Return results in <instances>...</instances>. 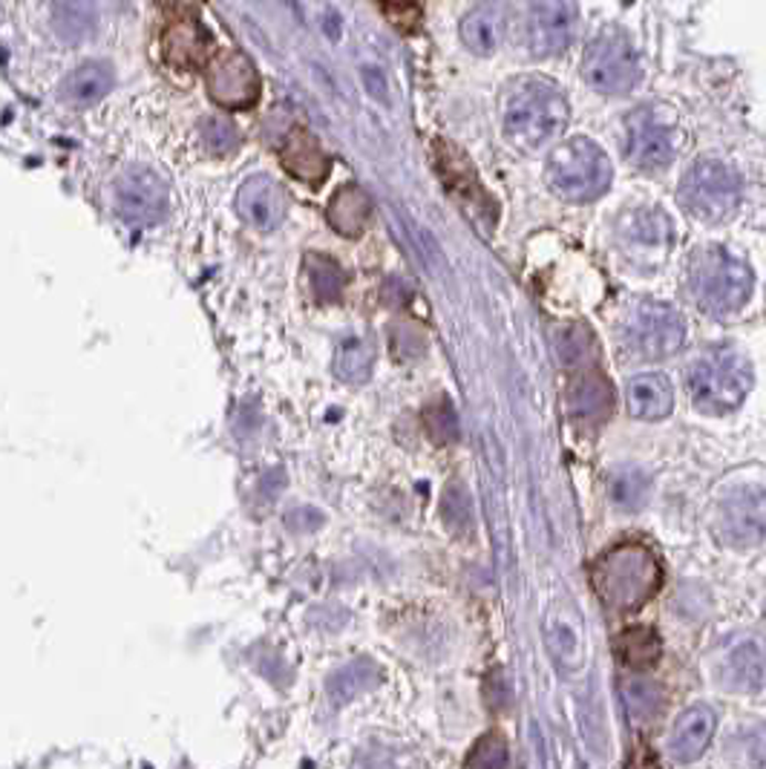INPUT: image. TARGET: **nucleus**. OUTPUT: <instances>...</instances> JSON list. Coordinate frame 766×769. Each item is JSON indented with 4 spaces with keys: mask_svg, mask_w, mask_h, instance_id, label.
Wrapping results in <instances>:
<instances>
[{
    "mask_svg": "<svg viewBox=\"0 0 766 769\" xmlns=\"http://www.w3.org/2000/svg\"><path fill=\"white\" fill-rule=\"evenodd\" d=\"M303 268H306L308 283H312V292L317 294V301H340V294H344V268H340L332 256L308 254Z\"/></svg>",
    "mask_w": 766,
    "mask_h": 769,
    "instance_id": "obj_28",
    "label": "nucleus"
},
{
    "mask_svg": "<svg viewBox=\"0 0 766 769\" xmlns=\"http://www.w3.org/2000/svg\"><path fill=\"white\" fill-rule=\"evenodd\" d=\"M441 507H444L441 516H444L447 528L459 536H470V528H473V519H470V498L468 493L461 491L459 484H450V487H447Z\"/></svg>",
    "mask_w": 766,
    "mask_h": 769,
    "instance_id": "obj_34",
    "label": "nucleus"
},
{
    "mask_svg": "<svg viewBox=\"0 0 766 769\" xmlns=\"http://www.w3.org/2000/svg\"><path fill=\"white\" fill-rule=\"evenodd\" d=\"M622 697H626L628 712L640 720L657 718L665 704L663 686L651 677H640V674H631L622 681Z\"/></svg>",
    "mask_w": 766,
    "mask_h": 769,
    "instance_id": "obj_27",
    "label": "nucleus"
},
{
    "mask_svg": "<svg viewBox=\"0 0 766 769\" xmlns=\"http://www.w3.org/2000/svg\"><path fill=\"white\" fill-rule=\"evenodd\" d=\"M364 84H366V89H369V93L378 98V102H389L387 78H384V73H380V70H375V66H364Z\"/></svg>",
    "mask_w": 766,
    "mask_h": 769,
    "instance_id": "obj_42",
    "label": "nucleus"
},
{
    "mask_svg": "<svg viewBox=\"0 0 766 769\" xmlns=\"http://www.w3.org/2000/svg\"><path fill=\"white\" fill-rule=\"evenodd\" d=\"M372 364H375L372 346L364 344V340H355V337H351V340H344L340 349H337L335 369L344 381L349 383L366 381L369 372H372Z\"/></svg>",
    "mask_w": 766,
    "mask_h": 769,
    "instance_id": "obj_32",
    "label": "nucleus"
},
{
    "mask_svg": "<svg viewBox=\"0 0 766 769\" xmlns=\"http://www.w3.org/2000/svg\"><path fill=\"white\" fill-rule=\"evenodd\" d=\"M52 27L64 41H84L95 30V9L90 3H55L52 7Z\"/></svg>",
    "mask_w": 766,
    "mask_h": 769,
    "instance_id": "obj_29",
    "label": "nucleus"
},
{
    "mask_svg": "<svg viewBox=\"0 0 766 769\" xmlns=\"http://www.w3.org/2000/svg\"><path fill=\"white\" fill-rule=\"evenodd\" d=\"M721 534L737 548H749L766 539V491L746 484L737 487L721 505Z\"/></svg>",
    "mask_w": 766,
    "mask_h": 769,
    "instance_id": "obj_14",
    "label": "nucleus"
},
{
    "mask_svg": "<svg viewBox=\"0 0 766 769\" xmlns=\"http://www.w3.org/2000/svg\"><path fill=\"white\" fill-rule=\"evenodd\" d=\"M423 421H427V430H430V435L436 441L459 439V415H455L453 403L447 401V398H438L432 407H427Z\"/></svg>",
    "mask_w": 766,
    "mask_h": 769,
    "instance_id": "obj_36",
    "label": "nucleus"
},
{
    "mask_svg": "<svg viewBox=\"0 0 766 769\" xmlns=\"http://www.w3.org/2000/svg\"><path fill=\"white\" fill-rule=\"evenodd\" d=\"M730 752L741 769H766V726H741V729L732 735Z\"/></svg>",
    "mask_w": 766,
    "mask_h": 769,
    "instance_id": "obj_30",
    "label": "nucleus"
},
{
    "mask_svg": "<svg viewBox=\"0 0 766 769\" xmlns=\"http://www.w3.org/2000/svg\"><path fill=\"white\" fill-rule=\"evenodd\" d=\"M626 156L642 170L665 168L674 156V133L651 107H640L628 118Z\"/></svg>",
    "mask_w": 766,
    "mask_h": 769,
    "instance_id": "obj_13",
    "label": "nucleus"
},
{
    "mask_svg": "<svg viewBox=\"0 0 766 769\" xmlns=\"http://www.w3.org/2000/svg\"><path fill=\"white\" fill-rule=\"evenodd\" d=\"M468 769H507V740L499 733L479 738L468 755Z\"/></svg>",
    "mask_w": 766,
    "mask_h": 769,
    "instance_id": "obj_33",
    "label": "nucleus"
},
{
    "mask_svg": "<svg viewBox=\"0 0 766 769\" xmlns=\"http://www.w3.org/2000/svg\"><path fill=\"white\" fill-rule=\"evenodd\" d=\"M628 410L640 421H663L674 410V389L665 375H637L628 381Z\"/></svg>",
    "mask_w": 766,
    "mask_h": 769,
    "instance_id": "obj_19",
    "label": "nucleus"
},
{
    "mask_svg": "<svg viewBox=\"0 0 766 769\" xmlns=\"http://www.w3.org/2000/svg\"><path fill=\"white\" fill-rule=\"evenodd\" d=\"M280 159H283V168L300 182L321 185L328 177V156L323 154L321 141L303 127L288 133V139L280 147Z\"/></svg>",
    "mask_w": 766,
    "mask_h": 769,
    "instance_id": "obj_18",
    "label": "nucleus"
},
{
    "mask_svg": "<svg viewBox=\"0 0 766 769\" xmlns=\"http://www.w3.org/2000/svg\"><path fill=\"white\" fill-rule=\"evenodd\" d=\"M369 213H372V202H369L364 188L360 185H344V188H337L335 197L328 199L326 220L337 234L358 236L369 222Z\"/></svg>",
    "mask_w": 766,
    "mask_h": 769,
    "instance_id": "obj_22",
    "label": "nucleus"
},
{
    "mask_svg": "<svg viewBox=\"0 0 766 769\" xmlns=\"http://www.w3.org/2000/svg\"><path fill=\"white\" fill-rule=\"evenodd\" d=\"M389 18L395 21V27L403 32H412L421 23V9L418 7H384Z\"/></svg>",
    "mask_w": 766,
    "mask_h": 769,
    "instance_id": "obj_41",
    "label": "nucleus"
},
{
    "mask_svg": "<svg viewBox=\"0 0 766 769\" xmlns=\"http://www.w3.org/2000/svg\"><path fill=\"white\" fill-rule=\"evenodd\" d=\"M583 73L594 89L606 96H622L640 81V59L622 32H599L585 52Z\"/></svg>",
    "mask_w": 766,
    "mask_h": 769,
    "instance_id": "obj_8",
    "label": "nucleus"
},
{
    "mask_svg": "<svg viewBox=\"0 0 766 769\" xmlns=\"http://www.w3.org/2000/svg\"><path fill=\"white\" fill-rule=\"evenodd\" d=\"M461 41L475 55H493L502 41V9L490 7V3L470 9L461 21Z\"/></svg>",
    "mask_w": 766,
    "mask_h": 769,
    "instance_id": "obj_25",
    "label": "nucleus"
},
{
    "mask_svg": "<svg viewBox=\"0 0 766 769\" xmlns=\"http://www.w3.org/2000/svg\"><path fill=\"white\" fill-rule=\"evenodd\" d=\"M285 525L292 530H297V534H314V530L323 525V513L308 505L292 507V510L285 513Z\"/></svg>",
    "mask_w": 766,
    "mask_h": 769,
    "instance_id": "obj_39",
    "label": "nucleus"
},
{
    "mask_svg": "<svg viewBox=\"0 0 766 769\" xmlns=\"http://www.w3.org/2000/svg\"><path fill=\"white\" fill-rule=\"evenodd\" d=\"M547 179L559 197L574 199V202H591L608 191L611 161L602 154V147L594 145L588 136H574L550 154Z\"/></svg>",
    "mask_w": 766,
    "mask_h": 769,
    "instance_id": "obj_5",
    "label": "nucleus"
},
{
    "mask_svg": "<svg viewBox=\"0 0 766 769\" xmlns=\"http://www.w3.org/2000/svg\"><path fill=\"white\" fill-rule=\"evenodd\" d=\"M628 769H660V761L649 747H637V752L628 758Z\"/></svg>",
    "mask_w": 766,
    "mask_h": 769,
    "instance_id": "obj_43",
    "label": "nucleus"
},
{
    "mask_svg": "<svg viewBox=\"0 0 766 769\" xmlns=\"http://www.w3.org/2000/svg\"><path fill=\"white\" fill-rule=\"evenodd\" d=\"M204 32L199 21L190 12H182L179 18L168 21L161 30V55L176 70H197L204 61Z\"/></svg>",
    "mask_w": 766,
    "mask_h": 769,
    "instance_id": "obj_17",
    "label": "nucleus"
},
{
    "mask_svg": "<svg viewBox=\"0 0 766 769\" xmlns=\"http://www.w3.org/2000/svg\"><path fill=\"white\" fill-rule=\"evenodd\" d=\"M599 600L613 611H634L663 586V568L654 550L640 542L617 545L594 568Z\"/></svg>",
    "mask_w": 766,
    "mask_h": 769,
    "instance_id": "obj_2",
    "label": "nucleus"
},
{
    "mask_svg": "<svg viewBox=\"0 0 766 769\" xmlns=\"http://www.w3.org/2000/svg\"><path fill=\"white\" fill-rule=\"evenodd\" d=\"M694 301L709 315H730L749 301L752 272L744 260L723 249H706L692 260L689 272Z\"/></svg>",
    "mask_w": 766,
    "mask_h": 769,
    "instance_id": "obj_4",
    "label": "nucleus"
},
{
    "mask_svg": "<svg viewBox=\"0 0 766 769\" xmlns=\"http://www.w3.org/2000/svg\"><path fill=\"white\" fill-rule=\"evenodd\" d=\"M208 93L217 104L228 110H242L256 102L260 93V75L254 70V61L240 50L222 52L213 64L208 66Z\"/></svg>",
    "mask_w": 766,
    "mask_h": 769,
    "instance_id": "obj_12",
    "label": "nucleus"
},
{
    "mask_svg": "<svg viewBox=\"0 0 766 769\" xmlns=\"http://www.w3.org/2000/svg\"><path fill=\"white\" fill-rule=\"evenodd\" d=\"M109 87H113V70L102 61H93V64L75 66L73 73L61 81L59 93L64 102L90 104L107 96Z\"/></svg>",
    "mask_w": 766,
    "mask_h": 769,
    "instance_id": "obj_24",
    "label": "nucleus"
},
{
    "mask_svg": "<svg viewBox=\"0 0 766 769\" xmlns=\"http://www.w3.org/2000/svg\"><path fill=\"white\" fill-rule=\"evenodd\" d=\"M715 712L709 706H692L678 718L672 729V755L680 763L697 761L706 752L709 740L715 735Z\"/></svg>",
    "mask_w": 766,
    "mask_h": 769,
    "instance_id": "obj_20",
    "label": "nucleus"
},
{
    "mask_svg": "<svg viewBox=\"0 0 766 769\" xmlns=\"http://www.w3.org/2000/svg\"><path fill=\"white\" fill-rule=\"evenodd\" d=\"M611 502L620 510H640L649 498V478L637 467H620L608 484Z\"/></svg>",
    "mask_w": 766,
    "mask_h": 769,
    "instance_id": "obj_31",
    "label": "nucleus"
},
{
    "mask_svg": "<svg viewBox=\"0 0 766 769\" xmlns=\"http://www.w3.org/2000/svg\"><path fill=\"white\" fill-rule=\"evenodd\" d=\"M680 202L701 220H726L741 202V177L721 159H697L680 182Z\"/></svg>",
    "mask_w": 766,
    "mask_h": 769,
    "instance_id": "obj_7",
    "label": "nucleus"
},
{
    "mask_svg": "<svg viewBox=\"0 0 766 769\" xmlns=\"http://www.w3.org/2000/svg\"><path fill=\"white\" fill-rule=\"evenodd\" d=\"M116 211L136 228H150L168 211V188L150 168H127L113 188Z\"/></svg>",
    "mask_w": 766,
    "mask_h": 769,
    "instance_id": "obj_11",
    "label": "nucleus"
},
{
    "mask_svg": "<svg viewBox=\"0 0 766 769\" xmlns=\"http://www.w3.org/2000/svg\"><path fill=\"white\" fill-rule=\"evenodd\" d=\"M683 337H686L683 317L665 303H642L628 323V340L642 358H669L683 346Z\"/></svg>",
    "mask_w": 766,
    "mask_h": 769,
    "instance_id": "obj_10",
    "label": "nucleus"
},
{
    "mask_svg": "<svg viewBox=\"0 0 766 769\" xmlns=\"http://www.w3.org/2000/svg\"><path fill=\"white\" fill-rule=\"evenodd\" d=\"M380 683V668L375 666L372 660L358 657L351 660V663H346V666L337 668L332 677L326 681V695L332 697V704L344 706L349 704V700H355L358 695H364V692L375 689Z\"/></svg>",
    "mask_w": 766,
    "mask_h": 769,
    "instance_id": "obj_23",
    "label": "nucleus"
},
{
    "mask_svg": "<svg viewBox=\"0 0 766 769\" xmlns=\"http://www.w3.org/2000/svg\"><path fill=\"white\" fill-rule=\"evenodd\" d=\"M392 344H395V355H401V358H412V355L423 352L421 335H418L412 326H407V323L392 326Z\"/></svg>",
    "mask_w": 766,
    "mask_h": 769,
    "instance_id": "obj_38",
    "label": "nucleus"
},
{
    "mask_svg": "<svg viewBox=\"0 0 766 769\" xmlns=\"http://www.w3.org/2000/svg\"><path fill=\"white\" fill-rule=\"evenodd\" d=\"M726 677L735 689L758 692L766 683V643L760 638H744L732 645L726 657Z\"/></svg>",
    "mask_w": 766,
    "mask_h": 769,
    "instance_id": "obj_21",
    "label": "nucleus"
},
{
    "mask_svg": "<svg viewBox=\"0 0 766 769\" xmlns=\"http://www.w3.org/2000/svg\"><path fill=\"white\" fill-rule=\"evenodd\" d=\"M484 697H487V706L493 712H504L513 700V686L507 681V674L502 668H493L484 681Z\"/></svg>",
    "mask_w": 766,
    "mask_h": 769,
    "instance_id": "obj_37",
    "label": "nucleus"
},
{
    "mask_svg": "<svg viewBox=\"0 0 766 769\" xmlns=\"http://www.w3.org/2000/svg\"><path fill=\"white\" fill-rule=\"evenodd\" d=\"M504 133L513 145L533 150L556 139L568 125V102L554 81L539 75L516 78L504 89Z\"/></svg>",
    "mask_w": 766,
    "mask_h": 769,
    "instance_id": "obj_1",
    "label": "nucleus"
},
{
    "mask_svg": "<svg viewBox=\"0 0 766 769\" xmlns=\"http://www.w3.org/2000/svg\"><path fill=\"white\" fill-rule=\"evenodd\" d=\"M617 649V657L626 663L628 668H649L660 660L663 652V643H660V634L654 629H646V625H634V629H626L613 643Z\"/></svg>",
    "mask_w": 766,
    "mask_h": 769,
    "instance_id": "obj_26",
    "label": "nucleus"
},
{
    "mask_svg": "<svg viewBox=\"0 0 766 769\" xmlns=\"http://www.w3.org/2000/svg\"><path fill=\"white\" fill-rule=\"evenodd\" d=\"M752 387L749 360L735 349H715L689 369V392L706 415H726L744 403Z\"/></svg>",
    "mask_w": 766,
    "mask_h": 769,
    "instance_id": "obj_3",
    "label": "nucleus"
},
{
    "mask_svg": "<svg viewBox=\"0 0 766 769\" xmlns=\"http://www.w3.org/2000/svg\"><path fill=\"white\" fill-rule=\"evenodd\" d=\"M432 156H436V168L441 173V182L464 206V211L473 213L475 220L484 222L487 228L496 225V202L482 188L468 156L444 139H438L432 145Z\"/></svg>",
    "mask_w": 766,
    "mask_h": 769,
    "instance_id": "obj_9",
    "label": "nucleus"
},
{
    "mask_svg": "<svg viewBox=\"0 0 766 769\" xmlns=\"http://www.w3.org/2000/svg\"><path fill=\"white\" fill-rule=\"evenodd\" d=\"M577 3L568 0H545L531 7L527 15V46L533 55H556V52L568 50L574 41V30H577Z\"/></svg>",
    "mask_w": 766,
    "mask_h": 769,
    "instance_id": "obj_15",
    "label": "nucleus"
},
{
    "mask_svg": "<svg viewBox=\"0 0 766 769\" xmlns=\"http://www.w3.org/2000/svg\"><path fill=\"white\" fill-rule=\"evenodd\" d=\"M585 326H570L565 331L568 344L563 346L565 364L570 367V389H568V410L574 421L583 426H599L608 421L613 410V392L611 383L606 381V375L599 372V367H588L585 364V352H591V346H583Z\"/></svg>",
    "mask_w": 766,
    "mask_h": 769,
    "instance_id": "obj_6",
    "label": "nucleus"
},
{
    "mask_svg": "<svg viewBox=\"0 0 766 769\" xmlns=\"http://www.w3.org/2000/svg\"><path fill=\"white\" fill-rule=\"evenodd\" d=\"M202 139H204V145H208V150L217 156L234 154L237 147H240V133H237V127L222 116L204 118Z\"/></svg>",
    "mask_w": 766,
    "mask_h": 769,
    "instance_id": "obj_35",
    "label": "nucleus"
},
{
    "mask_svg": "<svg viewBox=\"0 0 766 769\" xmlns=\"http://www.w3.org/2000/svg\"><path fill=\"white\" fill-rule=\"evenodd\" d=\"M237 208H240L242 220L254 225L256 231H274L283 220V197L274 179L265 173H254L240 185Z\"/></svg>",
    "mask_w": 766,
    "mask_h": 769,
    "instance_id": "obj_16",
    "label": "nucleus"
},
{
    "mask_svg": "<svg viewBox=\"0 0 766 769\" xmlns=\"http://www.w3.org/2000/svg\"><path fill=\"white\" fill-rule=\"evenodd\" d=\"M351 769H398V767H395V761L387 752H384V749L369 747V749H360V752L355 755Z\"/></svg>",
    "mask_w": 766,
    "mask_h": 769,
    "instance_id": "obj_40",
    "label": "nucleus"
}]
</instances>
